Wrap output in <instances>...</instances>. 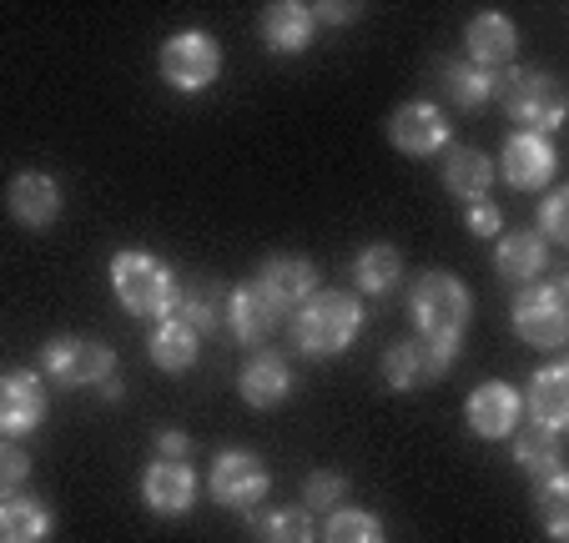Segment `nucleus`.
Here are the masks:
<instances>
[{
  "instance_id": "72a5a7b5",
  "label": "nucleus",
  "mask_w": 569,
  "mask_h": 543,
  "mask_svg": "<svg viewBox=\"0 0 569 543\" xmlns=\"http://www.w3.org/2000/svg\"><path fill=\"white\" fill-rule=\"evenodd\" d=\"M26 479H31V453L11 438H0V499L26 493Z\"/></svg>"
},
{
  "instance_id": "2f4dec72",
  "label": "nucleus",
  "mask_w": 569,
  "mask_h": 543,
  "mask_svg": "<svg viewBox=\"0 0 569 543\" xmlns=\"http://www.w3.org/2000/svg\"><path fill=\"white\" fill-rule=\"evenodd\" d=\"M539 523L549 529V539H569V479L565 473H549V479H539Z\"/></svg>"
},
{
  "instance_id": "f8f14e48",
  "label": "nucleus",
  "mask_w": 569,
  "mask_h": 543,
  "mask_svg": "<svg viewBox=\"0 0 569 543\" xmlns=\"http://www.w3.org/2000/svg\"><path fill=\"white\" fill-rule=\"evenodd\" d=\"M388 141H393L403 157H433V151L449 147V117H443L433 101H403V107L388 117Z\"/></svg>"
},
{
  "instance_id": "1a4fd4ad",
  "label": "nucleus",
  "mask_w": 569,
  "mask_h": 543,
  "mask_svg": "<svg viewBox=\"0 0 569 543\" xmlns=\"http://www.w3.org/2000/svg\"><path fill=\"white\" fill-rule=\"evenodd\" d=\"M161 76L177 91H207L222 76V46L207 31H177L161 46Z\"/></svg>"
},
{
  "instance_id": "423d86ee",
  "label": "nucleus",
  "mask_w": 569,
  "mask_h": 543,
  "mask_svg": "<svg viewBox=\"0 0 569 543\" xmlns=\"http://www.w3.org/2000/svg\"><path fill=\"white\" fill-rule=\"evenodd\" d=\"M459 362V338H403L383 352V383L398 393L429 388Z\"/></svg>"
},
{
  "instance_id": "5701e85b",
  "label": "nucleus",
  "mask_w": 569,
  "mask_h": 543,
  "mask_svg": "<svg viewBox=\"0 0 569 543\" xmlns=\"http://www.w3.org/2000/svg\"><path fill=\"white\" fill-rule=\"evenodd\" d=\"M443 187H449V197H459V202H489V187H495V161L483 157V151L473 147H449V157H443Z\"/></svg>"
},
{
  "instance_id": "473e14b6",
  "label": "nucleus",
  "mask_w": 569,
  "mask_h": 543,
  "mask_svg": "<svg viewBox=\"0 0 569 543\" xmlns=\"http://www.w3.org/2000/svg\"><path fill=\"white\" fill-rule=\"evenodd\" d=\"M343 499H348V479L333 469L308 473V483H302V509L308 513H333V509H343Z\"/></svg>"
},
{
  "instance_id": "aec40b11",
  "label": "nucleus",
  "mask_w": 569,
  "mask_h": 543,
  "mask_svg": "<svg viewBox=\"0 0 569 543\" xmlns=\"http://www.w3.org/2000/svg\"><path fill=\"white\" fill-rule=\"evenodd\" d=\"M495 267L505 282H519V288H535L539 278L549 272V242L535 232V227H519V232L499 237V252Z\"/></svg>"
},
{
  "instance_id": "c9c22d12",
  "label": "nucleus",
  "mask_w": 569,
  "mask_h": 543,
  "mask_svg": "<svg viewBox=\"0 0 569 543\" xmlns=\"http://www.w3.org/2000/svg\"><path fill=\"white\" fill-rule=\"evenodd\" d=\"M463 222H469L473 237H499V232H505V212H499L495 202H473Z\"/></svg>"
},
{
  "instance_id": "4c0bfd02",
  "label": "nucleus",
  "mask_w": 569,
  "mask_h": 543,
  "mask_svg": "<svg viewBox=\"0 0 569 543\" xmlns=\"http://www.w3.org/2000/svg\"><path fill=\"white\" fill-rule=\"evenodd\" d=\"M358 16V6H338V0H322L312 6V21H328V26H348Z\"/></svg>"
},
{
  "instance_id": "a878e982",
  "label": "nucleus",
  "mask_w": 569,
  "mask_h": 543,
  "mask_svg": "<svg viewBox=\"0 0 569 543\" xmlns=\"http://www.w3.org/2000/svg\"><path fill=\"white\" fill-rule=\"evenodd\" d=\"M353 282L363 298H393L403 288V257H398V247H388V242L363 247L353 257Z\"/></svg>"
},
{
  "instance_id": "a211bd4d",
  "label": "nucleus",
  "mask_w": 569,
  "mask_h": 543,
  "mask_svg": "<svg viewBox=\"0 0 569 543\" xmlns=\"http://www.w3.org/2000/svg\"><path fill=\"white\" fill-rule=\"evenodd\" d=\"M252 282H258V288L268 292L282 312H292V308H302V302L318 292V267H312L302 252H272L268 262L258 267V278Z\"/></svg>"
},
{
  "instance_id": "20e7f679",
  "label": "nucleus",
  "mask_w": 569,
  "mask_h": 543,
  "mask_svg": "<svg viewBox=\"0 0 569 543\" xmlns=\"http://www.w3.org/2000/svg\"><path fill=\"white\" fill-rule=\"evenodd\" d=\"M409 312L419 338H463L473 318V298L453 272H423L409 292Z\"/></svg>"
},
{
  "instance_id": "0eeeda50",
  "label": "nucleus",
  "mask_w": 569,
  "mask_h": 543,
  "mask_svg": "<svg viewBox=\"0 0 569 543\" xmlns=\"http://www.w3.org/2000/svg\"><path fill=\"white\" fill-rule=\"evenodd\" d=\"M565 298H569V282L565 278L545 282V288L535 282V288H525L515 298L509 318H515V332L529 342V348H545V352L565 348V338H569V308H565Z\"/></svg>"
},
{
  "instance_id": "f704fd0d",
  "label": "nucleus",
  "mask_w": 569,
  "mask_h": 543,
  "mask_svg": "<svg viewBox=\"0 0 569 543\" xmlns=\"http://www.w3.org/2000/svg\"><path fill=\"white\" fill-rule=\"evenodd\" d=\"M545 242H569V192H549L545 207H539V227H535Z\"/></svg>"
},
{
  "instance_id": "393cba45",
  "label": "nucleus",
  "mask_w": 569,
  "mask_h": 543,
  "mask_svg": "<svg viewBox=\"0 0 569 543\" xmlns=\"http://www.w3.org/2000/svg\"><path fill=\"white\" fill-rule=\"evenodd\" d=\"M197 352H202V338L182 318H161L147 338V358L157 362L161 373H187L197 362Z\"/></svg>"
},
{
  "instance_id": "c756f323",
  "label": "nucleus",
  "mask_w": 569,
  "mask_h": 543,
  "mask_svg": "<svg viewBox=\"0 0 569 543\" xmlns=\"http://www.w3.org/2000/svg\"><path fill=\"white\" fill-rule=\"evenodd\" d=\"M439 81H443V91H449L453 107L479 111L483 101L495 97V81H499V76H495V71H483V66H473V61H443Z\"/></svg>"
},
{
  "instance_id": "e433bc0d",
  "label": "nucleus",
  "mask_w": 569,
  "mask_h": 543,
  "mask_svg": "<svg viewBox=\"0 0 569 543\" xmlns=\"http://www.w3.org/2000/svg\"><path fill=\"white\" fill-rule=\"evenodd\" d=\"M157 459L192 463V438H187L182 428H167V433H157Z\"/></svg>"
},
{
  "instance_id": "9b49d317",
  "label": "nucleus",
  "mask_w": 569,
  "mask_h": 543,
  "mask_svg": "<svg viewBox=\"0 0 569 543\" xmlns=\"http://www.w3.org/2000/svg\"><path fill=\"white\" fill-rule=\"evenodd\" d=\"M46 423V383L31 368H16V373L0 378V438L21 443L26 433Z\"/></svg>"
},
{
  "instance_id": "6e6552de",
  "label": "nucleus",
  "mask_w": 569,
  "mask_h": 543,
  "mask_svg": "<svg viewBox=\"0 0 569 543\" xmlns=\"http://www.w3.org/2000/svg\"><path fill=\"white\" fill-rule=\"evenodd\" d=\"M207 489H212V499L222 503V509L252 513V509H262L272 479H268V463H262L252 448H222L212 459V473H207Z\"/></svg>"
},
{
  "instance_id": "2eb2a0df",
  "label": "nucleus",
  "mask_w": 569,
  "mask_h": 543,
  "mask_svg": "<svg viewBox=\"0 0 569 543\" xmlns=\"http://www.w3.org/2000/svg\"><path fill=\"white\" fill-rule=\"evenodd\" d=\"M141 499H147V509L157 513V519H182V513H192V503H197L192 463H172V459L147 463V473H141Z\"/></svg>"
},
{
  "instance_id": "4468645a",
  "label": "nucleus",
  "mask_w": 569,
  "mask_h": 543,
  "mask_svg": "<svg viewBox=\"0 0 569 543\" xmlns=\"http://www.w3.org/2000/svg\"><path fill=\"white\" fill-rule=\"evenodd\" d=\"M282 318H288V312H282L258 282H242V288L227 292V318L222 322H227V332H232L237 342H248V348H262V342L282 328Z\"/></svg>"
},
{
  "instance_id": "c85d7f7f",
  "label": "nucleus",
  "mask_w": 569,
  "mask_h": 543,
  "mask_svg": "<svg viewBox=\"0 0 569 543\" xmlns=\"http://www.w3.org/2000/svg\"><path fill=\"white\" fill-rule=\"evenodd\" d=\"M252 539L258 543H318L312 513L302 503H272V509H252Z\"/></svg>"
},
{
  "instance_id": "7ed1b4c3",
  "label": "nucleus",
  "mask_w": 569,
  "mask_h": 543,
  "mask_svg": "<svg viewBox=\"0 0 569 543\" xmlns=\"http://www.w3.org/2000/svg\"><path fill=\"white\" fill-rule=\"evenodd\" d=\"M495 101L505 107L509 121H519V131H535V137H549L565 121V91H559V81L545 71H529V66H509L499 76Z\"/></svg>"
},
{
  "instance_id": "9d476101",
  "label": "nucleus",
  "mask_w": 569,
  "mask_h": 543,
  "mask_svg": "<svg viewBox=\"0 0 569 543\" xmlns=\"http://www.w3.org/2000/svg\"><path fill=\"white\" fill-rule=\"evenodd\" d=\"M463 418H469V433L473 438H489V443L515 438V428L525 423V393H519V388H509V383H499V378H489V383H479L469 393Z\"/></svg>"
},
{
  "instance_id": "bb28decb",
  "label": "nucleus",
  "mask_w": 569,
  "mask_h": 543,
  "mask_svg": "<svg viewBox=\"0 0 569 543\" xmlns=\"http://www.w3.org/2000/svg\"><path fill=\"white\" fill-rule=\"evenodd\" d=\"M515 463L529 473V479H549V473H565V443H559L555 428H539V423H519L515 428Z\"/></svg>"
},
{
  "instance_id": "f3484780",
  "label": "nucleus",
  "mask_w": 569,
  "mask_h": 543,
  "mask_svg": "<svg viewBox=\"0 0 569 543\" xmlns=\"http://www.w3.org/2000/svg\"><path fill=\"white\" fill-rule=\"evenodd\" d=\"M519 56V31L515 21H509L505 11H483L469 21V31H463V61L483 66V71H509V61Z\"/></svg>"
},
{
  "instance_id": "6ab92c4d",
  "label": "nucleus",
  "mask_w": 569,
  "mask_h": 543,
  "mask_svg": "<svg viewBox=\"0 0 569 543\" xmlns=\"http://www.w3.org/2000/svg\"><path fill=\"white\" fill-rule=\"evenodd\" d=\"M6 207L21 227L46 232V227L61 217V187H56L51 171H16L11 187H6Z\"/></svg>"
},
{
  "instance_id": "39448f33",
  "label": "nucleus",
  "mask_w": 569,
  "mask_h": 543,
  "mask_svg": "<svg viewBox=\"0 0 569 543\" xmlns=\"http://www.w3.org/2000/svg\"><path fill=\"white\" fill-rule=\"evenodd\" d=\"M41 368L51 383L61 388H101L117 373V352L101 338H81V332H61V338L46 342Z\"/></svg>"
},
{
  "instance_id": "b1692460",
  "label": "nucleus",
  "mask_w": 569,
  "mask_h": 543,
  "mask_svg": "<svg viewBox=\"0 0 569 543\" xmlns=\"http://www.w3.org/2000/svg\"><path fill=\"white\" fill-rule=\"evenodd\" d=\"M529 418L539 428L565 433V423H569V368L565 362H549V368H539L529 378Z\"/></svg>"
},
{
  "instance_id": "ddd939ff",
  "label": "nucleus",
  "mask_w": 569,
  "mask_h": 543,
  "mask_svg": "<svg viewBox=\"0 0 569 543\" xmlns=\"http://www.w3.org/2000/svg\"><path fill=\"white\" fill-rule=\"evenodd\" d=\"M559 171V157H555V141L549 137H535V131H515L505 141V157H499V177L519 192H539L549 187Z\"/></svg>"
},
{
  "instance_id": "7c9ffc66",
  "label": "nucleus",
  "mask_w": 569,
  "mask_h": 543,
  "mask_svg": "<svg viewBox=\"0 0 569 543\" xmlns=\"http://www.w3.org/2000/svg\"><path fill=\"white\" fill-rule=\"evenodd\" d=\"M322 543H388L378 513L368 509H333L322 523Z\"/></svg>"
},
{
  "instance_id": "cd10ccee",
  "label": "nucleus",
  "mask_w": 569,
  "mask_h": 543,
  "mask_svg": "<svg viewBox=\"0 0 569 543\" xmlns=\"http://www.w3.org/2000/svg\"><path fill=\"white\" fill-rule=\"evenodd\" d=\"M172 318H182L197 338H207V332H217V328H222V318H227V288H222V282H212V278L187 282V288L177 292V312H172Z\"/></svg>"
},
{
  "instance_id": "4be33fe9",
  "label": "nucleus",
  "mask_w": 569,
  "mask_h": 543,
  "mask_svg": "<svg viewBox=\"0 0 569 543\" xmlns=\"http://www.w3.org/2000/svg\"><path fill=\"white\" fill-rule=\"evenodd\" d=\"M56 529V513L36 493H11L0 499V543H46Z\"/></svg>"
},
{
  "instance_id": "f257e3e1",
  "label": "nucleus",
  "mask_w": 569,
  "mask_h": 543,
  "mask_svg": "<svg viewBox=\"0 0 569 543\" xmlns=\"http://www.w3.org/2000/svg\"><path fill=\"white\" fill-rule=\"evenodd\" d=\"M363 328L358 292H312L302 308H292V338L308 358H343Z\"/></svg>"
},
{
  "instance_id": "412c9836",
  "label": "nucleus",
  "mask_w": 569,
  "mask_h": 543,
  "mask_svg": "<svg viewBox=\"0 0 569 543\" xmlns=\"http://www.w3.org/2000/svg\"><path fill=\"white\" fill-rule=\"evenodd\" d=\"M312 6H302V0H272V6H262L258 16V36L268 51L278 56H298L302 46L312 41Z\"/></svg>"
},
{
  "instance_id": "dca6fc26",
  "label": "nucleus",
  "mask_w": 569,
  "mask_h": 543,
  "mask_svg": "<svg viewBox=\"0 0 569 543\" xmlns=\"http://www.w3.org/2000/svg\"><path fill=\"white\" fill-rule=\"evenodd\" d=\"M292 388H298V378H292L288 362H282L272 348H252L248 368H242V378H237L242 403L258 408V413H272V408H282L292 398Z\"/></svg>"
},
{
  "instance_id": "f03ea898",
  "label": "nucleus",
  "mask_w": 569,
  "mask_h": 543,
  "mask_svg": "<svg viewBox=\"0 0 569 543\" xmlns=\"http://www.w3.org/2000/svg\"><path fill=\"white\" fill-rule=\"evenodd\" d=\"M111 292H117V302L131 312V318L161 322L177 312V292L182 288H177L172 267L161 262V257L127 247V252L111 257Z\"/></svg>"
}]
</instances>
